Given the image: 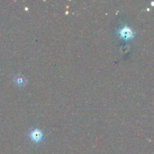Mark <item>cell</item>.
Here are the masks:
<instances>
[{
    "label": "cell",
    "instance_id": "1",
    "mask_svg": "<svg viewBox=\"0 0 154 154\" xmlns=\"http://www.w3.org/2000/svg\"><path fill=\"white\" fill-rule=\"evenodd\" d=\"M119 33H120V37H121L122 38L125 39V40H129V39L132 38L134 35V32L132 31V29H131L129 27L126 26H123V28L120 30Z\"/></svg>",
    "mask_w": 154,
    "mask_h": 154
},
{
    "label": "cell",
    "instance_id": "2",
    "mask_svg": "<svg viewBox=\"0 0 154 154\" xmlns=\"http://www.w3.org/2000/svg\"><path fill=\"white\" fill-rule=\"evenodd\" d=\"M29 137L31 138V139L33 141L36 143L40 142L41 141L43 138V133H42V131L38 129H33L30 132L29 134Z\"/></svg>",
    "mask_w": 154,
    "mask_h": 154
}]
</instances>
